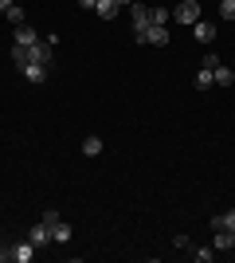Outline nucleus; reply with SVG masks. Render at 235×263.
Returning a JSON list of instances; mask_svg holds the SVG:
<instances>
[{
    "label": "nucleus",
    "instance_id": "nucleus-1",
    "mask_svg": "<svg viewBox=\"0 0 235 263\" xmlns=\"http://www.w3.org/2000/svg\"><path fill=\"white\" fill-rule=\"evenodd\" d=\"M55 47H59V35L55 32H51V35H39V44H32V47L12 44V63H16V67H24V63H47V67H51Z\"/></svg>",
    "mask_w": 235,
    "mask_h": 263
},
{
    "label": "nucleus",
    "instance_id": "nucleus-2",
    "mask_svg": "<svg viewBox=\"0 0 235 263\" xmlns=\"http://www.w3.org/2000/svg\"><path fill=\"white\" fill-rule=\"evenodd\" d=\"M137 44H153V47H165L168 44V28H157V24H149V28H141V32H134Z\"/></svg>",
    "mask_w": 235,
    "mask_h": 263
},
{
    "label": "nucleus",
    "instance_id": "nucleus-3",
    "mask_svg": "<svg viewBox=\"0 0 235 263\" xmlns=\"http://www.w3.org/2000/svg\"><path fill=\"white\" fill-rule=\"evenodd\" d=\"M173 16H177V24H196L200 20V0H180L173 8Z\"/></svg>",
    "mask_w": 235,
    "mask_h": 263
},
{
    "label": "nucleus",
    "instance_id": "nucleus-4",
    "mask_svg": "<svg viewBox=\"0 0 235 263\" xmlns=\"http://www.w3.org/2000/svg\"><path fill=\"white\" fill-rule=\"evenodd\" d=\"M20 75L28 79L32 87H44V83H47V63H24V67H20Z\"/></svg>",
    "mask_w": 235,
    "mask_h": 263
},
{
    "label": "nucleus",
    "instance_id": "nucleus-5",
    "mask_svg": "<svg viewBox=\"0 0 235 263\" xmlns=\"http://www.w3.org/2000/svg\"><path fill=\"white\" fill-rule=\"evenodd\" d=\"M12 40L20 47H32V44H39V32H35L32 24H16V32H12Z\"/></svg>",
    "mask_w": 235,
    "mask_h": 263
},
{
    "label": "nucleus",
    "instance_id": "nucleus-6",
    "mask_svg": "<svg viewBox=\"0 0 235 263\" xmlns=\"http://www.w3.org/2000/svg\"><path fill=\"white\" fill-rule=\"evenodd\" d=\"M28 240H32L35 248H47V243H51V224L35 220V224H32V232H28Z\"/></svg>",
    "mask_w": 235,
    "mask_h": 263
},
{
    "label": "nucleus",
    "instance_id": "nucleus-7",
    "mask_svg": "<svg viewBox=\"0 0 235 263\" xmlns=\"http://www.w3.org/2000/svg\"><path fill=\"white\" fill-rule=\"evenodd\" d=\"M130 20H134V32L149 28V8L141 4V0H134V4H130Z\"/></svg>",
    "mask_w": 235,
    "mask_h": 263
},
{
    "label": "nucleus",
    "instance_id": "nucleus-8",
    "mask_svg": "<svg viewBox=\"0 0 235 263\" xmlns=\"http://www.w3.org/2000/svg\"><path fill=\"white\" fill-rule=\"evenodd\" d=\"M212 79H216V87H235V71L224 63H216L212 67Z\"/></svg>",
    "mask_w": 235,
    "mask_h": 263
},
{
    "label": "nucleus",
    "instance_id": "nucleus-9",
    "mask_svg": "<svg viewBox=\"0 0 235 263\" xmlns=\"http://www.w3.org/2000/svg\"><path fill=\"white\" fill-rule=\"evenodd\" d=\"M192 35H196L200 44H212V40H216V28L208 20H196V24H192Z\"/></svg>",
    "mask_w": 235,
    "mask_h": 263
},
{
    "label": "nucleus",
    "instance_id": "nucleus-10",
    "mask_svg": "<svg viewBox=\"0 0 235 263\" xmlns=\"http://www.w3.org/2000/svg\"><path fill=\"white\" fill-rule=\"evenodd\" d=\"M32 255H35V243L32 240H24V243L12 248V259H16V263H32Z\"/></svg>",
    "mask_w": 235,
    "mask_h": 263
},
{
    "label": "nucleus",
    "instance_id": "nucleus-11",
    "mask_svg": "<svg viewBox=\"0 0 235 263\" xmlns=\"http://www.w3.org/2000/svg\"><path fill=\"white\" fill-rule=\"evenodd\" d=\"M71 236H75V228H71L67 220H55V228H51V240H55V243H67Z\"/></svg>",
    "mask_w": 235,
    "mask_h": 263
},
{
    "label": "nucleus",
    "instance_id": "nucleus-12",
    "mask_svg": "<svg viewBox=\"0 0 235 263\" xmlns=\"http://www.w3.org/2000/svg\"><path fill=\"white\" fill-rule=\"evenodd\" d=\"M216 228L235 232V209H227V212H220V216H212V232H216Z\"/></svg>",
    "mask_w": 235,
    "mask_h": 263
},
{
    "label": "nucleus",
    "instance_id": "nucleus-13",
    "mask_svg": "<svg viewBox=\"0 0 235 263\" xmlns=\"http://www.w3.org/2000/svg\"><path fill=\"white\" fill-rule=\"evenodd\" d=\"M168 16H173V12H168V8H161V4H153V8H149V24H157V28H165V24H168Z\"/></svg>",
    "mask_w": 235,
    "mask_h": 263
},
{
    "label": "nucleus",
    "instance_id": "nucleus-14",
    "mask_svg": "<svg viewBox=\"0 0 235 263\" xmlns=\"http://www.w3.org/2000/svg\"><path fill=\"white\" fill-rule=\"evenodd\" d=\"M102 16V20H114L118 16V0H98V8H94Z\"/></svg>",
    "mask_w": 235,
    "mask_h": 263
},
{
    "label": "nucleus",
    "instance_id": "nucleus-15",
    "mask_svg": "<svg viewBox=\"0 0 235 263\" xmlns=\"http://www.w3.org/2000/svg\"><path fill=\"white\" fill-rule=\"evenodd\" d=\"M82 154H87V157H98L102 154V138H94V134L82 138Z\"/></svg>",
    "mask_w": 235,
    "mask_h": 263
},
{
    "label": "nucleus",
    "instance_id": "nucleus-16",
    "mask_svg": "<svg viewBox=\"0 0 235 263\" xmlns=\"http://www.w3.org/2000/svg\"><path fill=\"white\" fill-rule=\"evenodd\" d=\"M196 87H200V90L216 87V79H212V67H200V71H196Z\"/></svg>",
    "mask_w": 235,
    "mask_h": 263
},
{
    "label": "nucleus",
    "instance_id": "nucleus-17",
    "mask_svg": "<svg viewBox=\"0 0 235 263\" xmlns=\"http://www.w3.org/2000/svg\"><path fill=\"white\" fill-rule=\"evenodd\" d=\"M4 20H8V24H28V20H24V4H12V8L4 12Z\"/></svg>",
    "mask_w": 235,
    "mask_h": 263
},
{
    "label": "nucleus",
    "instance_id": "nucleus-18",
    "mask_svg": "<svg viewBox=\"0 0 235 263\" xmlns=\"http://www.w3.org/2000/svg\"><path fill=\"white\" fill-rule=\"evenodd\" d=\"M212 248H192V259H196V263H212Z\"/></svg>",
    "mask_w": 235,
    "mask_h": 263
},
{
    "label": "nucleus",
    "instance_id": "nucleus-19",
    "mask_svg": "<svg viewBox=\"0 0 235 263\" xmlns=\"http://www.w3.org/2000/svg\"><path fill=\"white\" fill-rule=\"evenodd\" d=\"M220 16H224V20H235V0H220Z\"/></svg>",
    "mask_w": 235,
    "mask_h": 263
},
{
    "label": "nucleus",
    "instance_id": "nucleus-20",
    "mask_svg": "<svg viewBox=\"0 0 235 263\" xmlns=\"http://www.w3.org/2000/svg\"><path fill=\"white\" fill-rule=\"evenodd\" d=\"M78 8H87V12H94V8H98V0H78Z\"/></svg>",
    "mask_w": 235,
    "mask_h": 263
},
{
    "label": "nucleus",
    "instance_id": "nucleus-21",
    "mask_svg": "<svg viewBox=\"0 0 235 263\" xmlns=\"http://www.w3.org/2000/svg\"><path fill=\"white\" fill-rule=\"evenodd\" d=\"M4 259H12V248H4V243H0V263Z\"/></svg>",
    "mask_w": 235,
    "mask_h": 263
},
{
    "label": "nucleus",
    "instance_id": "nucleus-22",
    "mask_svg": "<svg viewBox=\"0 0 235 263\" xmlns=\"http://www.w3.org/2000/svg\"><path fill=\"white\" fill-rule=\"evenodd\" d=\"M12 4H16V0H0V12H8V8H12Z\"/></svg>",
    "mask_w": 235,
    "mask_h": 263
},
{
    "label": "nucleus",
    "instance_id": "nucleus-23",
    "mask_svg": "<svg viewBox=\"0 0 235 263\" xmlns=\"http://www.w3.org/2000/svg\"><path fill=\"white\" fill-rule=\"evenodd\" d=\"M118 4H134V0H118Z\"/></svg>",
    "mask_w": 235,
    "mask_h": 263
},
{
    "label": "nucleus",
    "instance_id": "nucleus-24",
    "mask_svg": "<svg viewBox=\"0 0 235 263\" xmlns=\"http://www.w3.org/2000/svg\"><path fill=\"white\" fill-rule=\"evenodd\" d=\"M231 248H235V232H231Z\"/></svg>",
    "mask_w": 235,
    "mask_h": 263
}]
</instances>
